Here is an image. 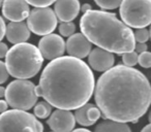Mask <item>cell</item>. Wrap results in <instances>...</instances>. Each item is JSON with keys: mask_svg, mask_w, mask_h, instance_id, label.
<instances>
[{"mask_svg": "<svg viewBox=\"0 0 151 132\" xmlns=\"http://www.w3.org/2000/svg\"><path fill=\"white\" fill-rule=\"evenodd\" d=\"M94 99L108 120L134 123L150 106V83L140 70L118 64L99 78Z\"/></svg>", "mask_w": 151, "mask_h": 132, "instance_id": "1", "label": "cell"}, {"mask_svg": "<svg viewBox=\"0 0 151 132\" xmlns=\"http://www.w3.org/2000/svg\"><path fill=\"white\" fill-rule=\"evenodd\" d=\"M94 87L93 72L84 61L61 56L44 68L35 93L57 109L71 111L88 103Z\"/></svg>", "mask_w": 151, "mask_h": 132, "instance_id": "2", "label": "cell"}, {"mask_svg": "<svg viewBox=\"0 0 151 132\" xmlns=\"http://www.w3.org/2000/svg\"><path fill=\"white\" fill-rule=\"evenodd\" d=\"M80 28L90 44L112 54L122 55L134 51V32L115 14L91 9L81 18Z\"/></svg>", "mask_w": 151, "mask_h": 132, "instance_id": "3", "label": "cell"}, {"mask_svg": "<svg viewBox=\"0 0 151 132\" xmlns=\"http://www.w3.org/2000/svg\"><path fill=\"white\" fill-rule=\"evenodd\" d=\"M44 58L34 44L28 42L17 44L9 49L5 56V66L13 78L28 80L40 71Z\"/></svg>", "mask_w": 151, "mask_h": 132, "instance_id": "4", "label": "cell"}, {"mask_svg": "<svg viewBox=\"0 0 151 132\" xmlns=\"http://www.w3.org/2000/svg\"><path fill=\"white\" fill-rule=\"evenodd\" d=\"M5 101L14 109L27 111L34 107L38 97L35 85L28 80L13 81L5 88Z\"/></svg>", "mask_w": 151, "mask_h": 132, "instance_id": "5", "label": "cell"}, {"mask_svg": "<svg viewBox=\"0 0 151 132\" xmlns=\"http://www.w3.org/2000/svg\"><path fill=\"white\" fill-rule=\"evenodd\" d=\"M122 22L128 27L146 28L151 23V0H122L119 5Z\"/></svg>", "mask_w": 151, "mask_h": 132, "instance_id": "6", "label": "cell"}, {"mask_svg": "<svg viewBox=\"0 0 151 132\" xmlns=\"http://www.w3.org/2000/svg\"><path fill=\"white\" fill-rule=\"evenodd\" d=\"M36 119L32 113L7 109L0 113V132H37Z\"/></svg>", "mask_w": 151, "mask_h": 132, "instance_id": "7", "label": "cell"}, {"mask_svg": "<svg viewBox=\"0 0 151 132\" xmlns=\"http://www.w3.org/2000/svg\"><path fill=\"white\" fill-rule=\"evenodd\" d=\"M27 26L36 35H48L56 29L57 17L50 7H35L28 15Z\"/></svg>", "mask_w": 151, "mask_h": 132, "instance_id": "8", "label": "cell"}, {"mask_svg": "<svg viewBox=\"0 0 151 132\" xmlns=\"http://www.w3.org/2000/svg\"><path fill=\"white\" fill-rule=\"evenodd\" d=\"M37 49L40 50L42 58L54 60L63 56L65 52V41L58 34H48L42 36L38 42Z\"/></svg>", "mask_w": 151, "mask_h": 132, "instance_id": "9", "label": "cell"}, {"mask_svg": "<svg viewBox=\"0 0 151 132\" xmlns=\"http://www.w3.org/2000/svg\"><path fill=\"white\" fill-rule=\"evenodd\" d=\"M47 124L54 132H71L75 128L76 120L70 111L56 109L51 113Z\"/></svg>", "mask_w": 151, "mask_h": 132, "instance_id": "10", "label": "cell"}, {"mask_svg": "<svg viewBox=\"0 0 151 132\" xmlns=\"http://www.w3.org/2000/svg\"><path fill=\"white\" fill-rule=\"evenodd\" d=\"M2 15L11 22H23L30 13L29 4L25 0H3Z\"/></svg>", "mask_w": 151, "mask_h": 132, "instance_id": "11", "label": "cell"}, {"mask_svg": "<svg viewBox=\"0 0 151 132\" xmlns=\"http://www.w3.org/2000/svg\"><path fill=\"white\" fill-rule=\"evenodd\" d=\"M91 50L92 44L82 33H73L65 42V51L68 53V56L81 60L88 56Z\"/></svg>", "mask_w": 151, "mask_h": 132, "instance_id": "12", "label": "cell"}, {"mask_svg": "<svg viewBox=\"0 0 151 132\" xmlns=\"http://www.w3.org/2000/svg\"><path fill=\"white\" fill-rule=\"evenodd\" d=\"M114 63H115L114 55L101 48L93 49V50L90 51L88 55L89 67L94 69L95 71H107L111 67H113Z\"/></svg>", "mask_w": 151, "mask_h": 132, "instance_id": "13", "label": "cell"}, {"mask_svg": "<svg viewBox=\"0 0 151 132\" xmlns=\"http://www.w3.org/2000/svg\"><path fill=\"white\" fill-rule=\"evenodd\" d=\"M79 0H56L54 13L61 22H71L80 13Z\"/></svg>", "mask_w": 151, "mask_h": 132, "instance_id": "14", "label": "cell"}, {"mask_svg": "<svg viewBox=\"0 0 151 132\" xmlns=\"http://www.w3.org/2000/svg\"><path fill=\"white\" fill-rule=\"evenodd\" d=\"M5 36L11 44H22L29 39L30 30L24 22H11L5 28Z\"/></svg>", "mask_w": 151, "mask_h": 132, "instance_id": "15", "label": "cell"}, {"mask_svg": "<svg viewBox=\"0 0 151 132\" xmlns=\"http://www.w3.org/2000/svg\"><path fill=\"white\" fill-rule=\"evenodd\" d=\"M94 132H132V129L126 123L105 120L95 126Z\"/></svg>", "mask_w": 151, "mask_h": 132, "instance_id": "16", "label": "cell"}, {"mask_svg": "<svg viewBox=\"0 0 151 132\" xmlns=\"http://www.w3.org/2000/svg\"><path fill=\"white\" fill-rule=\"evenodd\" d=\"M33 111L35 115L34 117L38 119H47L52 113V105L49 104L47 101H40L35 105Z\"/></svg>", "mask_w": 151, "mask_h": 132, "instance_id": "17", "label": "cell"}, {"mask_svg": "<svg viewBox=\"0 0 151 132\" xmlns=\"http://www.w3.org/2000/svg\"><path fill=\"white\" fill-rule=\"evenodd\" d=\"M89 105H90V103H86V104L82 105L81 107H79V108L75 109V115H73V117H75V120L77 122H78V124H80L81 126H85V127H88V126H91L90 122L87 120V116H86V111L87 109H88Z\"/></svg>", "mask_w": 151, "mask_h": 132, "instance_id": "18", "label": "cell"}, {"mask_svg": "<svg viewBox=\"0 0 151 132\" xmlns=\"http://www.w3.org/2000/svg\"><path fill=\"white\" fill-rule=\"evenodd\" d=\"M59 33L65 37H69L76 32V24L73 22H62L59 25Z\"/></svg>", "mask_w": 151, "mask_h": 132, "instance_id": "19", "label": "cell"}, {"mask_svg": "<svg viewBox=\"0 0 151 132\" xmlns=\"http://www.w3.org/2000/svg\"><path fill=\"white\" fill-rule=\"evenodd\" d=\"M86 116H87V120L90 122L91 125H93V124L101 118V113L99 109V107L95 106L92 103H90V105H89L88 109H87V111H86Z\"/></svg>", "mask_w": 151, "mask_h": 132, "instance_id": "20", "label": "cell"}, {"mask_svg": "<svg viewBox=\"0 0 151 132\" xmlns=\"http://www.w3.org/2000/svg\"><path fill=\"white\" fill-rule=\"evenodd\" d=\"M101 9H115L121 4L122 0H94Z\"/></svg>", "mask_w": 151, "mask_h": 132, "instance_id": "21", "label": "cell"}, {"mask_svg": "<svg viewBox=\"0 0 151 132\" xmlns=\"http://www.w3.org/2000/svg\"><path fill=\"white\" fill-rule=\"evenodd\" d=\"M122 62L125 66L132 67L138 63V54L134 51L122 54Z\"/></svg>", "mask_w": 151, "mask_h": 132, "instance_id": "22", "label": "cell"}, {"mask_svg": "<svg viewBox=\"0 0 151 132\" xmlns=\"http://www.w3.org/2000/svg\"><path fill=\"white\" fill-rule=\"evenodd\" d=\"M134 37L136 42L138 44H146V41H148L149 37H150V33H149V30L146 28H140V29L136 30V32L134 33Z\"/></svg>", "mask_w": 151, "mask_h": 132, "instance_id": "23", "label": "cell"}, {"mask_svg": "<svg viewBox=\"0 0 151 132\" xmlns=\"http://www.w3.org/2000/svg\"><path fill=\"white\" fill-rule=\"evenodd\" d=\"M138 63L144 68H149L151 66V54L146 51L138 55Z\"/></svg>", "mask_w": 151, "mask_h": 132, "instance_id": "24", "label": "cell"}, {"mask_svg": "<svg viewBox=\"0 0 151 132\" xmlns=\"http://www.w3.org/2000/svg\"><path fill=\"white\" fill-rule=\"evenodd\" d=\"M25 1L34 7H49L56 0H25Z\"/></svg>", "mask_w": 151, "mask_h": 132, "instance_id": "25", "label": "cell"}, {"mask_svg": "<svg viewBox=\"0 0 151 132\" xmlns=\"http://www.w3.org/2000/svg\"><path fill=\"white\" fill-rule=\"evenodd\" d=\"M9 71L6 69L5 63L0 61V85H2L3 83H5L9 80Z\"/></svg>", "mask_w": 151, "mask_h": 132, "instance_id": "26", "label": "cell"}, {"mask_svg": "<svg viewBox=\"0 0 151 132\" xmlns=\"http://www.w3.org/2000/svg\"><path fill=\"white\" fill-rule=\"evenodd\" d=\"M134 52L137 53V54H141V53H144L146 52L147 50H148V46H147L146 44H138V42H136V44H134Z\"/></svg>", "mask_w": 151, "mask_h": 132, "instance_id": "27", "label": "cell"}, {"mask_svg": "<svg viewBox=\"0 0 151 132\" xmlns=\"http://www.w3.org/2000/svg\"><path fill=\"white\" fill-rule=\"evenodd\" d=\"M5 28H6V24H5L4 20L2 19V17H0V41L5 36Z\"/></svg>", "mask_w": 151, "mask_h": 132, "instance_id": "28", "label": "cell"}, {"mask_svg": "<svg viewBox=\"0 0 151 132\" xmlns=\"http://www.w3.org/2000/svg\"><path fill=\"white\" fill-rule=\"evenodd\" d=\"M7 51H9V48H7L6 44L0 41V59L5 58V56L7 54Z\"/></svg>", "mask_w": 151, "mask_h": 132, "instance_id": "29", "label": "cell"}, {"mask_svg": "<svg viewBox=\"0 0 151 132\" xmlns=\"http://www.w3.org/2000/svg\"><path fill=\"white\" fill-rule=\"evenodd\" d=\"M7 108H9V104H7V102L5 100H3V99H1V100H0V113L6 111Z\"/></svg>", "mask_w": 151, "mask_h": 132, "instance_id": "30", "label": "cell"}, {"mask_svg": "<svg viewBox=\"0 0 151 132\" xmlns=\"http://www.w3.org/2000/svg\"><path fill=\"white\" fill-rule=\"evenodd\" d=\"M91 11V5L88 4V3H85V4H83L82 6L80 7V11H82L83 14L87 13V11Z\"/></svg>", "mask_w": 151, "mask_h": 132, "instance_id": "31", "label": "cell"}, {"mask_svg": "<svg viewBox=\"0 0 151 132\" xmlns=\"http://www.w3.org/2000/svg\"><path fill=\"white\" fill-rule=\"evenodd\" d=\"M36 127H37V132H44V125L38 120L36 121Z\"/></svg>", "mask_w": 151, "mask_h": 132, "instance_id": "32", "label": "cell"}, {"mask_svg": "<svg viewBox=\"0 0 151 132\" xmlns=\"http://www.w3.org/2000/svg\"><path fill=\"white\" fill-rule=\"evenodd\" d=\"M71 132H92V131H90L88 129H85V128H78V129L73 130Z\"/></svg>", "mask_w": 151, "mask_h": 132, "instance_id": "33", "label": "cell"}, {"mask_svg": "<svg viewBox=\"0 0 151 132\" xmlns=\"http://www.w3.org/2000/svg\"><path fill=\"white\" fill-rule=\"evenodd\" d=\"M141 132H151V125L150 124H148V125L145 126V127L141 130Z\"/></svg>", "mask_w": 151, "mask_h": 132, "instance_id": "34", "label": "cell"}, {"mask_svg": "<svg viewBox=\"0 0 151 132\" xmlns=\"http://www.w3.org/2000/svg\"><path fill=\"white\" fill-rule=\"evenodd\" d=\"M4 94H5V88H3L2 86H0V98L4 97Z\"/></svg>", "mask_w": 151, "mask_h": 132, "instance_id": "35", "label": "cell"}, {"mask_svg": "<svg viewBox=\"0 0 151 132\" xmlns=\"http://www.w3.org/2000/svg\"><path fill=\"white\" fill-rule=\"evenodd\" d=\"M3 3V0H0V7H1V5H2Z\"/></svg>", "mask_w": 151, "mask_h": 132, "instance_id": "36", "label": "cell"}, {"mask_svg": "<svg viewBox=\"0 0 151 132\" xmlns=\"http://www.w3.org/2000/svg\"><path fill=\"white\" fill-rule=\"evenodd\" d=\"M52 132H54V131H52Z\"/></svg>", "mask_w": 151, "mask_h": 132, "instance_id": "37", "label": "cell"}]
</instances>
